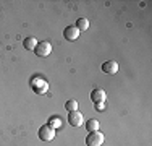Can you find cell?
Here are the masks:
<instances>
[{"mask_svg": "<svg viewBox=\"0 0 152 146\" xmlns=\"http://www.w3.org/2000/svg\"><path fill=\"white\" fill-rule=\"evenodd\" d=\"M37 42H39L37 39L31 36V38H26V39L23 41V46H24V49H26V50H34L36 46H37Z\"/></svg>", "mask_w": 152, "mask_h": 146, "instance_id": "obj_10", "label": "cell"}, {"mask_svg": "<svg viewBox=\"0 0 152 146\" xmlns=\"http://www.w3.org/2000/svg\"><path fill=\"white\" fill-rule=\"evenodd\" d=\"M94 107H96V111L102 112L104 109H105V102H96V104H94Z\"/></svg>", "mask_w": 152, "mask_h": 146, "instance_id": "obj_14", "label": "cell"}, {"mask_svg": "<svg viewBox=\"0 0 152 146\" xmlns=\"http://www.w3.org/2000/svg\"><path fill=\"white\" fill-rule=\"evenodd\" d=\"M102 72L107 73V75H115L118 72V63L115 60H108L102 63Z\"/></svg>", "mask_w": 152, "mask_h": 146, "instance_id": "obj_7", "label": "cell"}, {"mask_svg": "<svg viewBox=\"0 0 152 146\" xmlns=\"http://www.w3.org/2000/svg\"><path fill=\"white\" fill-rule=\"evenodd\" d=\"M107 94L104 89H92L91 91V101L96 104V102H105Z\"/></svg>", "mask_w": 152, "mask_h": 146, "instance_id": "obj_8", "label": "cell"}, {"mask_svg": "<svg viewBox=\"0 0 152 146\" xmlns=\"http://www.w3.org/2000/svg\"><path fill=\"white\" fill-rule=\"evenodd\" d=\"M31 89L34 91L36 94H45L49 91V83L45 81L42 76H34L31 80Z\"/></svg>", "mask_w": 152, "mask_h": 146, "instance_id": "obj_1", "label": "cell"}, {"mask_svg": "<svg viewBox=\"0 0 152 146\" xmlns=\"http://www.w3.org/2000/svg\"><path fill=\"white\" fill-rule=\"evenodd\" d=\"M99 127H100V123H99V120L97 119H89V120H86V130L91 133V131H99Z\"/></svg>", "mask_w": 152, "mask_h": 146, "instance_id": "obj_9", "label": "cell"}, {"mask_svg": "<svg viewBox=\"0 0 152 146\" xmlns=\"http://www.w3.org/2000/svg\"><path fill=\"white\" fill-rule=\"evenodd\" d=\"M34 52L37 54L39 57H47V55H50V54H52V44H50L49 41H41V42H37Z\"/></svg>", "mask_w": 152, "mask_h": 146, "instance_id": "obj_3", "label": "cell"}, {"mask_svg": "<svg viewBox=\"0 0 152 146\" xmlns=\"http://www.w3.org/2000/svg\"><path fill=\"white\" fill-rule=\"evenodd\" d=\"M68 123L71 127H81L84 123V117L79 111H73V112H68Z\"/></svg>", "mask_w": 152, "mask_h": 146, "instance_id": "obj_5", "label": "cell"}, {"mask_svg": "<svg viewBox=\"0 0 152 146\" xmlns=\"http://www.w3.org/2000/svg\"><path fill=\"white\" fill-rule=\"evenodd\" d=\"M78 107H79V104H78V101H75V99H70V101L65 102V109H66L68 112L78 111Z\"/></svg>", "mask_w": 152, "mask_h": 146, "instance_id": "obj_13", "label": "cell"}, {"mask_svg": "<svg viewBox=\"0 0 152 146\" xmlns=\"http://www.w3.org/2000/svg\"><path fill=\"white\" fill-rule=\"evenodd\" d=\"M63 36H65V39H66V41L73 42V41H76V39L79 38V29L76 28L75 24L66 26V28H65V31H63Z\"/></svg>", "mask_w": 152, "mask_h": 146, "instance_id": "obj_6", "label": "cell"}, {"mask_svg": "<svg viewBox=\"0 0 152 146\" xmlns=\"http://www.w3.org/2000/svg\"><path fill=\"white\" fill-rule=\"evenodd\" d=\"M104 141H105V136L100 131H91L86 136V145L88 146H102Z\"/></svg>", "mask_w": 152, "mask_h": 146, "instance_id": "obj_2", "label": "cell"}, {"mask_svg": "<svg viewBox=\"0 0 152 146\" xmlns=\"http://www.w3.org/2000/svg\"><path fill=\"white\" fill-rule=\"evenodd\" d=\"M61 123H63V122H61L60 117L58 115H53V117H50V119H49V123H47V125L57 130V128H60V127H61Z\"/></svg>", "mask_w": 152, "mask_h": 146, "instance_id": "obj_12", "label": "cell"}, {"mask_svg": "<svg viewBox=\"0 0 152 146\" xmlns=\"http://www.w3.org/2000/svg\"><path fill=\"white\" fill-rule=\"evenodd\" d=\"M75 26L79 29V32H81V31H86V29H89V20H88V18H79V20L76 21Z\"/></svg>", "mask_w": 152, "mask_h": 146, "instance_id": "obj_11", "label": "cell"}, {"mask_svg": "<svg viewBox=\"0 0 152 146\" xmlns=\"http://www.w3.org/2000/svg\"><path fill=\"white\" fill-rule=\"evenodd\" d=\"M37 135L42 141H52L53 138H55V128H52V127H49V125H42L41 128H39Z\"/></svg>", "mask_w": 152, "mask_h": 146, "instance_id": "obj_4", "label": "cell"}]
</instances>
